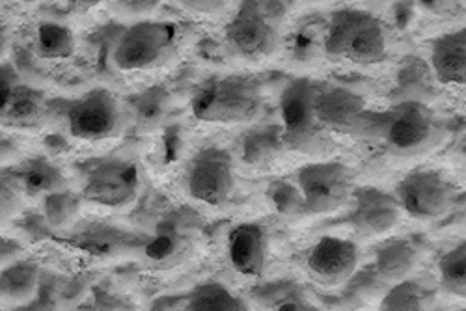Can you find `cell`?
Wrapping results in <instances>:
<instances>
[{
	"label": "cell",
	"mask_w": 466,
	"mask_h": 311,
	"mask_svg": "<svg viewBox=\"0 0 466 311\" xmlns=\"http://www.w3.org/2000/svg\"><path fill=\"white\" fill-rule=\"evenodd\" d=\"M386 25L370 12L338 10L325 26L323 51L332 58H341L360 65L384 60L390 47Z\"/></svg>",
	"instance_id": "obj_1"
},
{
	"label": "cell",
	"mask_w": 466,
	"mask_h": 311,
	"mask_svg": "<svg viewBox=\"0 0 466 311\" xmlns=\"http://www.w3.org/2000/svg\"><path fill=\"white\" fill-rule=\"evenodd\" d=\"M35 45L37 53H40L42 58L47 60H66L75 55L76 42H75V34L71 28L60 23H42L37 26V37H35Z\"/></svg>",
	"instance_id": "obj_25"
},
{
	"label": "cell",
	"mask_w": 466,
	"mask_h": 311,
	"mask_svg": "<svg viewBox=\"0 0 466 311\" xmlns=\"http://www.w3.org/2000/svg\"><path fill=\"white\" fill-rule=\"evenodd\" d=\"M430 69L441 85H466V30L442 34L431 42Z\"/></svg>",
	"instance_id": "obj_16"
},
{
	"label": "cell",
	"mask_w": 466,
	"mask_h": 311,
	"mask_svg": "<svg viewBox=\"0 0 466 311\" xmlns=\"http://www.w3.org/2000/svg\"><path fill=\"white\" fill-rule=\"evenodd\" d=\"M0 222H3V220H0Z\"/></svg>",
	"instance_id": "obj_42"
},
{
	"label": "cell",
	"mask_w": 466,
	"mask_h": 311,
	"mask_svg": "<svg viewBox=\"0 0 466 311\" xmlns=\"http://www.w3.org/2000/svg\"><path fill=\"white\" fill-rule=\"evenodd\" d=\"M284 149L280 125H267L247 133L241 142V159L245 165L263 168L273 163Z\"/></svg>",
	"instance_id": "obj_22"
},
{
	"label": "cell",
	"mask_w": 466,
	"mask_h": 311,
	"mask_svg": "<svg viewBox=\"0 0 466 311\" xmlns=\"http://www.w3.org/2000/svg\"><path fill=\"white\" fill-rule=\"evenodd\" d=\"M46 106L47 103L44 92L21 83L6 105L3 115H0V120L10 127L19 129L37 127L46 118Z\"/></svg>",
	"instance_id": "obj_21"
},
{
	"label": "cell",
	"mask_w": 466,
	"mask_h": 311,
	"mask_svg": "<svg viewBox=\"0 0 466 311\" xmlns=\"http://www.w3.org/2000/svg\"><path fill=\"white\" fill-rule=\"evenodd\" d=\"M268 196L273 200L277 211H280L282 215H293L302 211V198L299 188L286 181H277L270 185Z\"/></svg>",
	"instance_id": "obj_32"
},
{
	"label": "cell",
	"mask_w": 466,
	"mask_h": 311,
	"mask_svg": "<svg viewBox=\"0 0 466 311\" xmlns=\"http://www.w3.org/2000/svg\"><path fill=\"white\" fill-rule=\"evenodd\" d=\"M226 3H181V8H187L190 12H198L204 15L220 14V10H226Z\"/></svg>",
	"instance_id": "obj_38"
},
{
	"label": "cell",
	"mask_w": 466,
	"mask_h": 311,
	"mask_svg": "<svg viewBox=\"0 0 466 311\" xmlns=\"http://www.w3.org/2000/svg\"><path fill=\"white\" fill-rule=\"evenodd\" d=\"M185 311H250L243 298L218 282L194 287L185 296Z\"/></svg>",
	"instance_id": "obj_24"
},
{
	"label": "cell",
	"mask_w": 466,
	"mask_h": 311,
	"mask_svg": "<svg viewBox=\"0 0 466 311\" xmlns=\"http://www.w3.org/2000/svg\"><path fill=\"white\" fill-rule=\"evenodd\" d=\"M433 83L435 76L430 65L420 60H409L398 73V86L392 95L396 97V103L410 101L427 105V101L435 95Z\"/></svg>",
	"instance_id": "obj_23"
},
{
	"label": "cell",
	"mask_w": 466,
	"mask_h": 311,
	"mask_svg": "<svg viewBox=\"0 0 466 311\" xmlns=\"http://www.w3.org/2000/svg\"><path fill=\"white\" fill-rule=\"evenodd\" d=\"M21 85L17 71L12 64H3L0 65V115H3L6 105L10 103L14 92Z\"/></svg>",
	"instance_id": "obj_35"
},
{
	"label": "cell",
	"mask_w": 466,
	"mask_h": 311,
	"mask_svg": "<svg viewBox=\"0 0 466 311\" xmlns=\"http://www.w3.org/2000/svg\"><path fill=\"white\" fill-rule=\"evenodd\" d=\"M231 51L247 60H263L279 49V25L270 21L258 3H243L224 30Z\"/></svg>",
	"instance_id": "obj_10"
},
{
	"label": "cell",
	"mask_w": 466,
	"mask_h": 311,
	"mask_svg": "<svg viewBox=\"0 0 466 311\" xmlns=\"http://www.w3.org/2000/svg\"><path fill=\"white\" fill-rule=\"evenodd\" d=\"M15 226H17V229L23 233V236H25L28 241H32V243L47 237L49 229H53V227L47 224V220H46L44 215H25V216H21V218L17 220Z\"/></svg>",
	"instance_id": "obj_34"
},
{
	"label": "cell",
	"mask_w": 466,
	"mask_h": 311,
	"mask_svg": "<svg viewBox=\"0 0 466 311\" xmlns=\"http://www.w3.org/2000/svg\"><path fill=\"white\" fill-rule=\"evenodd\" d=\"M179 45L177 25L142 21L129 26L112 49V62L122 71H147L168 64Z\"/></svg>",
	"instance_id": "obj_5"
},
{
	"label": "cell",
	"mask_w": 466,
	"mask_h": 311,
	"mask_svg": "<svg viewBox=\"0 0 466 311\" xmlns=\"http://www.w3.org/2000/svg\"><path fill=\"white\" fill-rule=\"evenodd\" d=\"M236 188L233 157L224 147H206L187 168V190L194 200L220 207L231 198Z\"/></svg>",
	"instance_id": "obj_8"
},
{
	"label": "cell",
	"mask_w": 466,
	"mask_h": 311,
	"mask_svg": "<svg viewBox=\"0 0 466 311\" xmlns=\"http://www.w3.org/2000/svg\"><path fill=\"white\" fill-rule=\"evenodd\" d=\"M353 209L349 213V224L364 239L386 236L392 231L400 218L401 207L396 196L375 186H362L351 194Z\"/></svg>",
	"instance_id": "obj_14"
},
{
	"label": "cell",
	"mask_w": 466,
	"mask_h": 311,
	"mask_svg": "<svg viewBox=\"0 0 466 311\" xmlns=\"http://www.w3.org/2000/svg\"><path fill=\"white\" fill-rule=\"evenodd\" d=\"M67 127L75 138L86 142L118 136L124 127L120 103L108 90L96 88L73 101L67 112Z\"/></svg>",
	"instance_id": "obj_9"
},
{
	"label": "cell",
	"mask_w": 466,
	"mask_h": 311,
	"mask_svg": "<svg viewBox=\"0 0 466 311\" xmlns=\"http://www.w3.org/2000/svg\"><path fill=\"white\" fill-rule=\"evenodd\" d=\"M318 85L309 79L288 83L280 95V118L284 147L300 153H321L329 147L330 138L316 115Z\"/></svg>",
	"instance_id": "obj_4"
},
{
	"label": "cell",
	"mask_w": 466,
	"mask_h": 311,
	"mask_svg": "<svg viewBox=\"0 0 466 311\" xmlns=\"http://www.w3.org/2000/svg\"><path fill=\"white\" fill-rule=\"evenodd\" d=\"M418 248L409 239H392L384 243L375 256V272L382 282L398 284L407 280L418 263Z\"/></svg>",
	"instance_id": "obj_20"
},
{
	"label": "cell",
	"mask_w": 466,
	"mask_h": 311,
	"mask_svg": "<svg viewBox=\"0 0 466 311\" xmlns=\"http://www.w3.org/2000/svg\"><path fill=\"white\" fill-rule=\"evenodd\" d=\"M83 204L81 194H75L69 188L58 190L44 198V216L53 229H60L75 220Z\"/></svg>",
	"instance_id": "obj_27"
},
{
	"label": "cell",
	"mask_w": 466,
	"mask_h": 311,
	"mask_svg": "<svg viewBox=\"0 0 466 311\" xmlns=\"http://www.w3.org/2000/svg\"><path fill=\"white\" fill-rule=\"evenodd\" d=\"M14 168L21 181L25 196L46 198L53 192L67 188V179L62 168L47 157H32Z\"/></svg>",
	"instance_id": "obj_18"
},
{
	"label": "cell",
	"mask_w": 466,
	"mask_h": 311,
	"mask_svg": "<svg viewBox=\"0 0 466 311\" xmlns=\"http://www.w3.org/2000/svg\"><path fill=\"white\" fill-rule=\"evenodd\" d=\"M277 311H316L312 306H308L300 300H288Z\"/></svg>",
	"instance_id": "obj_39"
},
{
	"label": "cell",
	"mask_w": 466,
	"mask_h": 311,
	"mask_svg": "<svg viewBox=\"0 0 466 311\" xmlns=\"http://www.w3.org/2000/svg\"><path fill=\"white\" fill-rule=\"evenodd\" d=\"M167 103H168V97H167V92L165 90H159L155 88L151 92H146L142 94L138 99H137V110H138V120L146 125H153L157 124L161 120L163 112L167 110Z\"/></svg>",
	"instance_id": "obj_31"
},
{
	"label": "cell",
	"mask_w": 466,
	"mask_h": 311,
	"mask_svg": "<svg viewBox=\"0 0 466 311\" xmlns=\"http://www.w3.org/2000/svg\"><path fill=\"white\" fill-rule=\"evenodd\" d=\"M40 280V265L32 259H17L12 265L0 268V298L21 306L35 295Z\"/></svg>",
	"instance_id": "obj_19"
},
{
	"label": "cell",
	"mask_w": 466,
	"mask_h": 311,
	"mask_svg": "<svg viewBox=\"0 0 466 311\" xmlns=\"http://www.w3.org/2000/svg\"><path fill=\"white\" fill-rule=\"evenodd\" d=\"M261 86L250 76H218L198 88L190 101L192 115L208 124H245L261 112Z\"/></svg>",
	"instance_id": "obj_3"
},
{
	"label": "cell",
	"mask_w": 466,
	"mask_h": 311,
	"mask_svg": "<svg viewBox=\"0 0 466 311\" xmlns=\"http://www.w3.org/2000/svg\"><path fill=\"white\" fill-rule=\"evenodd\" d=\"M323 34H319L318 30H309V26H306L304 30L297 32L293 42H291V49H293V56L297 60H312L319 55V51H323ZM325 53V51H323Z\"/></svg>",
	"instance_id": "obj_33"
},
{
	"label": "cell",
	"mask_w": 466,
	"mask_h": 311,
	"mask_svg": "<svg viewBox=\"0 0 466 311\" xmlns=\"http://www.w3.org/2000/svg\"><path fill=\"white\" fill-rule=\"evenodd\" d=\"M359 259V246L353 241L327 236L309 248L304 268L314 284L330 289L345 284L355 275Z\"/></svg>",
	"instance_id": "obj_13"
},
{
	"label": "cell",
	"mask_w": 466,
	"mask_h": 311,
	"mask_svg": "<svg viewBox=\"0 0 466 311\" xmlns=\"http://www.w3.org/2000/svg\"><path fill=\"white\" fill-rule=\"evenodd\" d=\"M316 115L323 129L339 135H368L373 127V114L364 97L341 86H319L316 92Z\"/></svg>",
	"instance_id": "obj_12"
},
{
	"label": "cell",
	"mask_w": 466,
	"mask_h": 311,
	"mask_svg": "<svg viewBox=\"0 0 466 311\" xmlns=\"http://www.w3.org/2000/svg\"><path fill=\"white\" fill-rule=\"evenodd\" d=\"M194 250V233L179 222H167L146 245V259L153 266L172 268L183 263Z\"/></svg>",
	"instance_id": "obj_17"
},
{
	"label": "cell",
	"mask_w": 466,
	"mask_h": 311,
	"mask_svg": "<svg viewBox=\"0 0 466 311\" xmlns=\"http://www.w3.org/2000/svg\"><path fill=\"white\" fill-rule=\"evenodd\" d=\"M371 133L380 136L388 151L398 157L423 155L442 138V127L431 108L410 101L396 103L390 110L373 114Z\"/></svg>",
	"instance_id": "obj_2"
},
{
	"label": "cell",
	"mask_w": 466,
	"mask_h": 311,
	"mask_svg": "<svg viewBox=\"0 0 466 311\" xmlns=\"http://www.w3.org/2000/svg\"><path fill=\"white\" fill-rule=\"evenodd\" d=\"M23 245L12 237H0V268L12 265L14 261L21 259Z\"/></svg>",
	"instance_id": "obj_36"
},
{
	"label": "cell",
	"mask_w": 466,
	"mask_h": 311,
	"mask_svg": "<svg viewBox=\"0 0 466 311\" xmlns=\"http://www.w3.org/2000/svg\"><path fill=\"white\" fill-rule=\"evenodd\" d=\"M379 311H425L423 291L414 280L398 282L382 296Z\"/></svg>",
	"instance_id": "obj_28"
},
{
	"label": "cell",
	"mask_w": 466,
	"mask_h": 311,
	"mask_svg": "<svg viewBox=\"0 0 466 311\" xmlns=\"http://www.w3.org/2000/svg\"><path fill=\"white\" fill-rule=\"evenodd\" d=\"M157 3H114L110 8L122 12L124 15H144L157 8Z\"/></svg>",
	"instance_id": "obj_37"
},
{
	"label": "cell",
	"mask_w": 466,
	"mask_h": 311,
	"mask_svg": "<svg viewBox=\"0 0 466 311\" xmlns=\"http://www.w3.org/2000/svg\"><path fill=\"white\" fill-rule=\"evenodd\" d=\"M302 213L325 215L343 207L353 194V174L339 161L306 165L297 172Z\"/></svg>",
	"instance_id": "obj_6"
},
{
	"label": "cell",
	"mask_w": 466,
	"mask_h": 311,
	"mask_svg": "<svg viewBox=\"0 0 466 311\" xmlns=\"http://www.w3.org/2000/svg\"><path fill=\"white\" fill-rule=\"evenodd\" d=\"M23 186L15 174V168L0 170V220L12 218L23 206Z\"/></svg>",
	"instance_id": "obj_29"
},
{
	"label": "cell",
	"mask_w": 466,
	"mask_h": 311,
	"mask_svg": "<svg viewBox=\"0 0 466 311\" xmlns=\"http://www.w3.org/2000/svg\"><path fill=\"white\" fill-rule=\"evenodd\" d=\"M6 45H8V34H6V28L0 25V56L5 55Z\"/></svg>",
	"instance_id": "obj_41"
},
{
	"label": "cell",
	"mask_w": 466,
	"mask_h": 311,
	"mask_svg": "<svg viewBox=\"0 0 466 311\" xmlns=\"http://www.w3.org/2000/svg\"><path fill=\"white\" fill-rule=\"evenodd\" d=\"M60 289V282H55L51 280V276L42 275L40 287H37L35 295L28 302L15 306V311H58L62 306Z\"/></svg>",
	"instance_id": "obj_30"
},
{
	"label": "cell",
	"mask_w": 466,
	"mask_h": 311,
	"mask_svg": "<svg viewBox=\"0 0 466 311\" xmlns=\"http://www.w3.org/2000/svg\"><path fill=\"white\" fill-rule=\"evenodd\" d=\"M14 149H15V145L12 144V140L8 136H5L3 133H0V161L8 159L10 155L14 153Z\"/></svg>",
	"instance_id": "obj_40"
},
{
	"label": "cell",
	"mask_w": 466,
	"mask_h": 311,
	"mask_svg": "<svg viewBox=\"0 0 466 311\" xmlns=\"http://www.w3.org/2000/svg\"><path fill=\"white\" fill-rule=\"evenodd\" d=\"M394 196L401 213L421 222H430L448 213L455 188L437 170H414L396 185Z\"/></svg>",
	"instance_id": "obj_7"
},
{
	"label": "cell",
	"mask_w": 466,
	"mask_h": 311,
	"mask_svg": "<svg viewBox=\"0 0 466 311\" xmlns=\"http://www.w3.org/2000/svg\"><path fill=\"white\" fill-rule=\"evenodd\" d=\"M439 276L444 293L457 298L466 296V243H459L439 259Z\"/></svg>",
	"instance_id": "obj_26"
},
{
	"label": "cell",
	"mask_w": 466,
	"mask_h": 311,
	"mask_svg": "<svg viewBox=\"0 0 466 311\" xmlns=\"http://www.w3.org/2000/svg\"><path fill=\"white\" fill-rule=\"evenodd\" d=\"M138 186L140 174L133 161L108 159L90 170L81 196L94 206L120 209L135 202Z\"/></svg>",
	"instance_id": "obj_11"
},
{
	"label": "cell",
	"mask_w": 466,
	"mask_h": 311,
	"mask_svg": "<svg viewBox=\"0 0 466 311\" xmlns=\"http://www.w3.org/2000/svg\"><path fill=\"white\" fill-rule=\"evenodd\" d=\"M228 256L239 275L247 278L261 276L268 256V237L263 226L245 222L233 227L228 236Z\"/></svg>",
	"instance_id": "obj_15"
}]
</instances>
